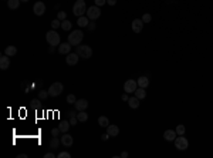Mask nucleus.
<instances>
[{"label": "nucleus", "mask_w": 213, "mask_h": 158, "mask_svg": "<svg viewBox=\"0 0 213 158\" xmlns=\"http://www.w3.org/2000/svg\"><path fill=\"white\" fill-rule=\"evenodd\" d=\"M84 38V33L81 30H74V31H71L70 34H68V43L71 44V46H80L81 44V41H83Z\"/></svg>", "instance_id": "1"}, {"label": "nucleus", "mask_w": 213, "mask_h": 158, "mask_svg": "<svg viewBox=\"0 0 213 158\" xmlns=\"http://www.w3.org/2000/svg\"><path fill=\"white\" fill-rule=\"evenodd\" d=\"M73 13L75 17H81L84 16V13H87V4L84 0H77L73 6Z\"/></svg>", "instance_id": "2"}, {"label": "nucleus", "mask_w": 213, "mask_h": 158, "mask_svg": "<svg viewBox=\"0 0 213 158\" xmlns=\"http://www.w3.org/2000/svg\"><path fill=\"white\" fill-rule=\"evenodd\" d=\"M46 40H47V43H48L50 46H53V47L60 46V34L57 33L54 28L46 33Z\"/></svg>", "instance_id": "3"}, {"label": "nucleus", "mask_w": 213, "mask_h": 158, "mask_svg": "<svg viewBox=\"0 0 213 158\" xmlns=\"http://www.w3.org/2000/svg\"><path fill=\"white\" fill-rule=\"evenodd\" d=\"M77 54L83 58H90L93 56V48L88 44H80V46H77Z\"/></svg>", "instance_id": "4"}, {"label": "nucleus", "mask_w": 213, "mask_h": 158, "mask_svg": "<svg viewBox=\"0 0 213 158\" xmlns=\"http://www.w3.org/2000/svg\"><path fill=\"white\" fill-rule=\"evenodd\" d=\"M63 90H64V85L61 83H54L50 85V88L47 90L48 94H50V97H58L60 94L63 93Z\"/></svg>", "instance_id": "5"}, {"label": "nucleus", "mask_w": 213, "mask_h": 158, "mask_svg": "<svg viewBox=\"0 0 213 158\" xmlns=\"http://www.w3.org/2000/svg\"><path fill=\"white\" fill-rule=\"evenodd\" d=\"M175 147L178 149H180V151H185L189 147V141H188V138L182 137V135H178L175 138Z\"/></svg>", "instance_id": "6"}, {"label": "nucleus", "mask_w": 213, "mask_h": 158, "mask_svg": "<svg viewBox=\"0 0 213 158\" xmlns=\"http://www.w3.org/2000/svg\"><path fill=\"white\" fill-rule=\"evenodd\" d=\"M100 16H101V10L98 6H91L87 9V17L90 20H97Z\"/></svg>", "instance_id": "7"}, {"label": "nucleus", "mask_w": 213, "mask_h": 158, "mask_svg": "<svg viewBox=\"0 0 213 158\" xmlns=\"http://www.w3.org/2000/svg\"><path fill=\"white\" fill-rule=\"evenodd\" d=\"M137 88H138V83L135 81V80H127L125 84H124V91L125 93H135L137 91Z\"/></svg>", "instance_id": "8"}, {"label": "nucleus", "mask_w": 213, "mask_h": 158, "mask_svg": "<svg viewBox=\"0 0 213 158\" xmlns=\"http://www.w3.org/2000/svg\"><path fill=\"white\" fill-rule=\"evenodd\" d=\"M33 11L36 16H43L46 13V4L43 1H36L34 6H33Z\"/></svg>", "instance_id": "9"}, {"label": "nucleus", "mask_w": 213, "mask_h": 158, "mask_svg": "<svg viewBox=\"0 0 213 158\" xmlns=\"http://www.w3.org/2000/svg\"><path fill=\"white\" fill-rule=\"evenodd\" d=\"M78 58H80V56L77 53H70V54H67V57H65V63L68 65H75L78 63Z\"/></svg>", "instance_id": "10"}, {"label": "nucleus", "mask_w": 213, "mask_h": 158, "mask_svg": "<svg viewBox=\"0 0 213 158\" xmlns=\"http://www.w3.org/2000/svg\"><path fill=\"white\" fill-rule=\"evenodd\" d=\"M142 28H144V21H142V19H135L132 21V30H134V33H141Z\"/></svg>", "instance_id": "11"}, {"label": "nucleus", "mask_w": 213, "mask_h": 158, "mask_svg": "<svg viewBox=\"0 0 213 158\" xmlns=\"http://www.w3.org/2000/svg\"><path fill=\"white\" fill-rule=\"evenodd\" d=\"M61 144H63L64 147H71V145L74 144V138H73L70 134L64 132V135L61 137Z\"/></svg>", "instance_id": "12"}, {"label": "nucleus", "mask_w": 213, "mask_h": 158, "mask_svg": "<svg viewBox=\"0 0 213 158\" xmlns=\"http://www.w3.org/2000/svg\"><path fill=\"white\" fill-rule=\"evenodd\" d=\"M70 51H71V44L68 41L67 43H61L58 46V53L60 54H70Z\"/></svg>", "instance_id": "13"}, {"label": "nucleus", "mask_w": 213, "mask_h": 158, "mask_svg": "<svg viewBox=\"0 0 213 158\" xmlns=\"http://www.w3.org/2000/svg\"><path fill=\"white\" fill-rule=\"evenodd\" d=\"M10 67V58L7 54H3L0 57V68L1 70H7Z\"/></svg>", "instance_id": "14"}, {"label": "nucleus", "mask_w": 213, "mask_h": 158, "mask_svg": "<svg viewBox=\"0 0 213 158\" xmlns=\"http://www.w3.org/2000/svg\"><path fill=\"white\" fill-rule=\"evenodd\" d=\"M88 107V101L87 100H84V98H81V100H77L75 101V108H77V111H85V108Z\"/></svg>", "instance_id": "15"}, {"label": "nucleus", "mask_w": 213, "mask_h": 158, "mask_svg": "<svg viewBox=\"0 0 213 158\" xmlns=\"http://www.w3.org/2000/svg\"><path fill=\"white\" fill-rule=\"evenodd\" d=\"M107 132L110 134V137H117V135L120 134V128H118V125L110 124V125L107 127Z\"/></svg>", "instance_id": "16"}, {"label": "nucleus", "mask_w": 213, "mask_h": 158, "mask_svg": "<svg viewBox=\"0 0 213 158\" xmlns=\"http://www.w3.org/2000/svg\"><path fill=\"white\" fill-rule=\"evenodd\" d=\"M176 135H178V134H176L175 130H166L163 132V138L166 139V141H175Z\"/></svg>", "instance_id": "17"}, {"label": "nucleus", "mask_w": 213, "mask_h": 158, "mask_svg": "<svg viewBox=\"0 0 213 158\" xmlns=\"http://www.w3.org/2000/svg\"><path fill=\"white\" fill-rule=\"evenodd\" d=\"M128 104H129L131 108H138L139 107V98L138 97H129V100H128Z\"/></svg>", "instance_id": "18"}, {"label": "nucleus", "mask_w": 213, "mask_h": 158, "mask_svg": "<svg viewBox=\"0 0 213 158\" xmlns=\"http://www.w3.org/2000/svg\"><path fill=\"white\" fill-rule=\"evenodd\" d=\"M135 97H138L139 100H142V98H145L146 97V91H145V88H142V87H138L137 88V91L134 93Z\"/></svg>", "instance_id": "19"}, {"label": "nucleus", "mask_w": 213, "mask_h": 158, "mask_svg": "<svg viewBox=\"0 0 213 158\" xmlns=\"http://www.w3.org/2000/svg\"><path fill=\"white\" fill-rule=\"evenodd\" d=\"M138 87H142V88H146L149 85V80H148V77H139L138 78Z\"/></svg>", "instance_id": "20"}, {"label": "nucleus", "mask_w": 213, "mask_h": 158, "mask_svg": "<svg viewBox=\"0 0 213 158\" xmlns=\"http://www.w3.org/2000/svg\"><path fill=\"white\" fill-rule=\"evenodd\" d=\"M4 54H7L9 57L16 56V54H17V48H16L14 46H9V47H6V50H4Z\"/></svg>", "instance_id": "21"}, {"label": "nucleus", "mask_w": 213, "mask_h": 158, "mask_svg": "<svg viewBox=\"0 0 213 158\" xmlns=\"http://www.w3.org/2000/svg\"><path fill=\"white\" fill-rule=\"evenodd\" d=\"M20 6V0H7V7L11 10H16Z\"/></svg>", "instance_id": "22"}, {"label": "nucleus", "mask_w": 213, "mask_h": 158, "mask_svg": "<svg viewBox=\"0 0 213 158\" xmlns=\"http://www.w3.org/2000/svg\"><path fill=\"white\" fill-rule=\"evenodd\" d=\"M71 27H73V23L70 21V20H63L61 21V28L64 30V31H68V30H71Z\"/></svg>", "instance_id": "23"}, {"label": "nucleus", "mask_w": 213, "mask_h": 158, "mask_svg": "<svg viewBox=\"0 0 213 158\" xmlns=\"http://www.w3.org/2000/svg\"><path fill=\"white\" fill-rule=\"evenodd\" d=\"M77 120L80 121V122H85V121L88 120V114L85 111H78V114H77Z\"/></svg>", "instance_id": "24"}, {"label": "nucleus", "mask_w": 213, "mask_h": 158, "mask_svg": "<svg viewBox=\"0 0 213 158\" xmlns=\"http://www.w3.org/2000/svg\"><path fill=\"white\" fill-rule=\"evenodd\" d=\"M77 24H78L80 27H85V26H88V17H85V16L78 17V20H77Z\"/></svg>", "instance_id": "25"}, {"label": "nucleus", "mask_w": 213, "mask_h": 158, "mask_svg": "<svg viewBox=\"0 0 213 158\" xmlns=\"http://www.w3.org/2000/svg\"><path fill=\"white\" fill-rule=\"evenodd\" d=\"M98 124H100V127H108L110 125V121H108V118L105 115H102V117L98 118Z\"/></svg>", "instance_id": "26"}, {"label": "nucleus", "mask_w": 213, "mask_h": 158, "mask_svg": "<svg viewBox=\"0 0 213 158\" xmlns=\"http://www.w3.org/2000/svg\"><path fill=\"white\" fill-rule=\"evenodd\" d=\"M58 128L61 130V132H67V131H68V128H70V122H68V121L61 122V124L58 125Z\"/></svg>", "instance_id": "27"}, {"label": "nucleus", "mask_w": 213, "mask_h": 158, "mask_svg": "<svg viewBox=\"0 0 213 158\" xmlns=\"http://www.w3.org/2000/svg\"><path fill=\"white\" fill-rule=\"evenodd\" d=\"M60 142H61V139H58V138H57V137H53V139L50 141V148H53V149H54V148H57Z\"/></svg>", "instance_id": "28"}, {"label": "nucleus", "mask_w": 213, "mask_h": 158, "mask_svg": "<svg viewBox=\"0 0 213 158\" xmlns=\"http://www.w3.org/2000/svg\"><path fill=\"white\" fill-rule=\"evenodd\" d=\"M176 134L178 135H183L185 134V131H186V128H185V125L183 124H179V125H176Z\"/></svg>", "instance_id": "29"}, {"label": "nucleus", "mask_w": 213, "mask_h": 158, "mask_svg": "<svg viewBox=\"0 0 213 158\" xmlns=\"http://www.w3.org/2000/svg\"><path fill=\"white\" fill-rule=\"evenodd\" d=\"M48 95H50V94H48V91H46V90H41V91H38V98H40V100H46Z\"/></svg>", "instance_id": "30"}, {"label": "nucleus", "mask_w": 213, "mask_h": 158, "mask_svg": "<svg viewBox=\"0 0 213 158\" xmlns=\"http://www.w3.org/2000/svg\"><path fill=\"white\" fill-rule=\"evenodd\" d=\"M75 101H77V98H75L74 94H68V95H67V102H70V104H75Z\"/></svg>", "instance_id": "31"}, {"label": "nucleus", "mask_w": 213, "mask_h": 158, "mask_svg": "<svg viewBox=\"0 0 213 158\" xmlns=\"http://www.w3.org/2000/svg\"><path fill=\"white\" fill-rule=\"evenodd\" d=\"M60 26H61V20L56 19V20H53V21H51V27L54 28V30H56L57 27H60Z\"/></svg>", "instance_id": "32"}, {"label": "nucleus", "mask_w": 213, "mask_h": 158, "mask_svg": "<svg viewBox=\"0 0 213 158\" xmlns=\"http://www.w3.org/2000/svg\"><path fill=\"white\" fill-rule=\"evenodd\" d=\"M151 20H152V16L148 14V13H145V14L142 16V21H144V23H151Z\"/></svg>", "instance_id": "33"}, {"label": "nucleus", "mask_w": 213, "mask_h": 158, "mask_svg": "<svg viewBox=\"0 0 213 158\" xmlns=\"http://www.w3.org/2000/svg\"><path fill=\"white\" fill-rule=\"evenodd\" d=\"M57 19L61 20V21H63V20H65V19H67V13H65V11H58V14H57Z\"/></svg>", "instance_id": "34"}, {"label": "nucleus", "mask_w": 213, "mask_h": 158, "mask_svg": "<svg viewBox=\"0 0 213 158\" xmlns=\"http://www.w3.org/2000/svg\"><path fill=\"white\" fill-rule=\"evenodd\" d=\"M57 157H58V158H70L71 155H70V154H68L67 151H63V152H60V154H58Z\"/></svg>", "instance_id": "35"}, {"label": "nucleus", "mask_w": 213, "mask_h": 158, "mask_svg": "<svg viewBox=\"0 0 213 158\" xmlns=\"http://www.w3.org/2000/svg\"><path fill=\"white\" fill-rule=\"evenodd\" d=\"M94 1H95V6H98V7H101L107 3V0H94Z\"/></svg>", "instance_id": "36"}, {"label": "nucleus", "mask_w": 213, "mask_h": 158, "mask_svg": "<svg viewBox=\"0 0 213 158\" xmlns=\"http://www.w3.org/2000/svg\"><path fill=\"white\" fill-rule=\"evenodd\" d=\"M60 132H61V130H60V128H53V130H51V135H53V137H57Z\"/></svg>", "instance_id": "37"}, {"label": "nucleus", "mask_w": 213, "mask_h": 158, "mask_svg": "<svg viewBox=\"0 0 213 158\" xmlns=\"http://www.w3.org/2000/svg\"><path fill=\"white\" fill-rule=\"evenodd\" d=\"M44 158H56V154L54 152H47L46 155H44Z\"/></svg>", "instance_id": "38"}, {"label": "nucleus", "mask_w": 213, "mask_h": 158, "mask_svg": "<svg viewBox=\"0 0 213 158\" xmlns=\"http://www.w3.org/2000/svg\"><path fill=\"white\" fill-rule=\"evenodd\" d=\"M108 138H110V134H108V132H107V134H102V135H101V139H102V141H107Z\"/></svg>", "instance_id": "39"}, {"label": "nucleus", "mask_w": 213, "mask_h": 158, "mask_svg": "<svg viewBox=\"0 0 213 158\" xmlns=\"http://www.w3.org/2000/svg\"><path fill=\"white\" fill-rule=\"evenodd\" d=\"M124 101H128L129 100V97H128V93H125V94H122V97H121Z\"/></svg>", "instance_id": "40"}, {"label": "nucleus", "mask_w": 213, "mask_h": 158, "mask_svg": "<svg viewBox=\"0 0 213 158\" xmlns=\"http://www.w3.org/2000/svg\"><path fill=\"white\" fill-rule=\"evenodd\" d=\"M107 3H108L110 6H115V4H117V0H107Z\"/></svg>", "instance_id": "41"}, {"label": "nucleus", "mask_w": 213, "mask_h": 158, "mask_svg": "<svg viewBox=\"0 0 213 158\" xmlns=\"http://www.w3.org/2000/svg\"><path fill=\"white\" fill-rule=\"evenodd\" d=\"M121 157H122V158H127V157H128V152H125V151H124V152H121Z\"/></svg>", "instance_id": "42"}, {"label": "nucleus", "mask_w": 213, "mask_h": 158, "mask_svg": "<svg viewBox=\"0 0 213 158\" xmlns=\"http://www.w3.org/2000/svg\"><path fill=\"white\" fill-rule=\"evenodd\" d=\"M17 158H27V154H19Z\"/></svg>", "instance_id": "43"}, {"label": "nucleus", "mask_w": 213, "mask_h": 158, "mask_svg": "<svg viewBox=\"0 0 213 158\" xmlns=\"http://www.w3.org/2000/svg\"><path fill=\"white\" fill-rule=\"evenodd\" d=\"M77 121H78V120H77V118H73V120L70 121V124H73V125H74V124H75V122H77Z\"/></svg>", "instance_id": "44"}, {"label": "nucleus", "mask_w": 213, "mask_h": 158, "mask_svg": "<svg viewBox=\"0 0 213 158\" xmlns=\"http://www.w3.org/2000/svg\"><path fill=\"white\" fill-rule=\"evenodd\" d=\"M31 102H33L34 105H38V102H40V101H38V100H33V101H31Z\"/></svg>", "instance_id": "45"}, {"label": "nucleus", "mask_w": 213, "mask_h": 158, "mask_svg": "<svg viewBox=\"0 0 213 158\" xmlns=\"http://www.w3.org/2000/svg\"><path fill=\"white\" fill-rule=\"evenodd\" d=\"M20 1H24V3H26V1H28V0H20Z\"/></svg>", "instance_id": "46"}]
</instances>
